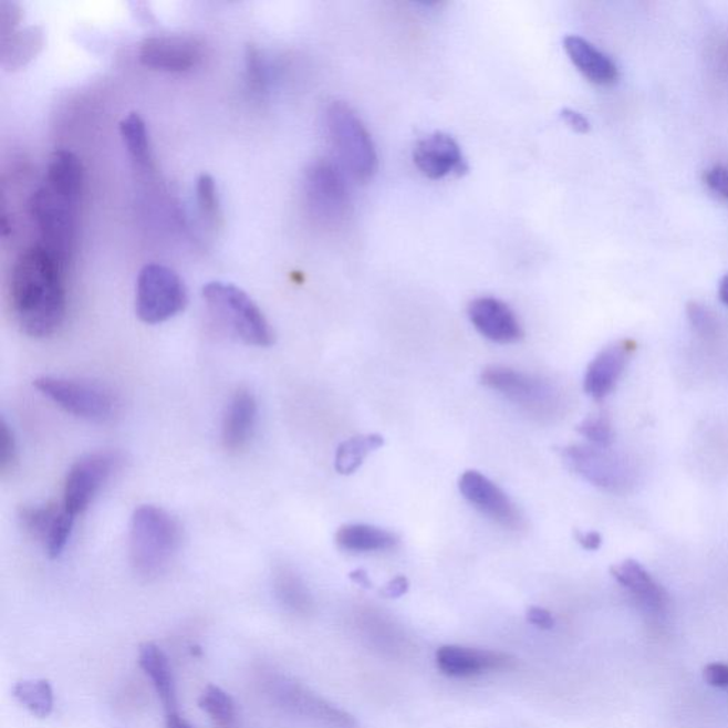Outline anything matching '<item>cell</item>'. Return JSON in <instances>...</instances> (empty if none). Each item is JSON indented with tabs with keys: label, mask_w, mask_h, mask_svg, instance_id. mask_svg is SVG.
<instances>
[{
	"label": "cell",
	"mask_w": 728,
	"mask_h": 728,
	"mask_svg": "<svg viewBox=\"0 0 728 728\" xmlns=\"http://www.w3.org/2000/svg\"><path fill=\"white\" fill-rule=\"evenodd\" d=\"M66 271L39 243L24 249L14 261L9 279L10 306L27 335L52 336L63 325L67 311Z\"/></svg>",
	"instance_id": "obj_1"
},
{
	"label": "cell",
	"mask_w": 728,
	"mask_h": 728,
	"mask_svg": "<svg viewBox=\"0 0 728 728\" xmlns=\"http://www.w3.org/2000/svg\"><path fill=\"white\" fill-rule=\"evenodd\" d=\"M183 531L171 513L156 506L134 511L129 526V558L139 575L162 573L181 547Z\"/></svg>",
	"instance_id": "obj_2"
},
{
	"label": "cell",
	"mask_w": 728,
	"mask_h": 728,
	"mask_svg": "<svg viewBox=\"0 0 728 728\" xmlns=\"http://www.w3.org/2000/svg\"><path fill=\"white\" fill-rule=\"evenodd\" d=\"M80 197L59 191L44 183L29 201L30 217L37 226L39 246L69 268L77 237Z\"/></svg>",
	"instance_id": "obj_3"
},
{
	"label": "cell",
	"mask_w": 728,
	"mask_h": 728,
	"mask_svg": "<svg viewBox=\"0 0 728 728\" xmlns=\"http://www.w3.org/2000/svg\"><path fill=\"white\" fill-rule=\"evenodd\" d=\"M326 128L339 167L356 181L366 183L372 179L377 173V152L355 110L343 102L329 104Z\"/></svg>",
	"instance_id": "obj_4"
},
{
	"label": "cell",
	"mask_w": 728,
	"mask_h": 728,
	"mask_svg": "<svg viewBox=\"0 0 728 728\" xmlns=\"http://www.w3.org/2000/svg\"><path fill=\"white\" fill-rule=\"evenodd\" d=\"M202 298L236 336L251 346L268 347L275 343V332L251 297L232 283L214 281L202 288Z\"/></svg>",
	"instance_id": "obj_5"
},
{
	"label": "cell",
	"mask_w": 728,
	"mask_h": 728,
	"mask_svg": "<svg viewBox=\"0 0 728 728\" xmlns=\"http://www.w3.org/2000/svg\"><path fill=\"white\" fill-rule=\"evenodd\" d=\"M187 303V288L171 268L148 263L139 271L136 287L139 321L147 325H158L179 315Z\"/></svg>",
	"instance_id": "obj_6"
},
{
	"label": "cell",
	"mask_w": 728,
	"mask_h": 728,
	"mask_svg": "<svg viewBox=\"0 0 728 728\" xmlns=\"http://www.w3.org/2000/svg\"><path fill=\"white\" fill-rule=\"evenodd\" d=\"M303 194L309 216L319 226L336 228L345 221L351 198L345 171L339 164L319 159L309 166L303 179Z\"/></svg>",
	"instance_id": "obj_7"
},
{
	"label": "cell",
	"mask_w": 728,
	"mask_h": 728,
	"mask_svg": "<svg viewBox=\"0 0 728 728\" xmlns=\"http://www.w3.org/2000/svg\"><path fill=\"white\" fill-rule=\"evenodd\" d=\"M34 387L64 412L90 422H107L117 412L116 396L98 383L43 376L34 381Z\"/></svg>",
	"instance_id": "obj_8"
},
{
	"label": "cell",
	"mask_w": 728,
	"mask_h": 728,
	"mask_svg": "<svg viewBox=\"0 0 728 728\" xmlns=\"http://www.w3.org/2000/svg\"><path fill=\"white\" fill-rule=\"evenodd\" d=\"M480 381L532 416L551 417L560 408V392L550 382L532 374L493 364L483 368Z\"/></svg>",
	"instance_id": "obj_9"
},
{
	"label": "cell",
	"mask_w": 728,
	"mask_h": 728,
	"mask_svg": "<svg viewBox=\"0 0 728 728\" xmlns=\"http://www.w3.org/2000/svg\"><path fill=\"white\" fill-rule=\"evenodd\" d=\"M116 453L100 451L80 458L70 468L64 482L63 506L73 517L87 510L119 466Z\"/></svg>",
	"instance_id": "obj_10"
},
{
	"label": "cell",
	"mask_w": 728,
	"mask_h": 728,
	"mask_svg": "<svg viewBox=\"0 0 728 728\" xmlns=\"http://www.w3.org/2000/svg\"><path fill=\"white\" fill-rule=\"evenodd\" d=\"M562 460L578 476L602 490L621 492L631 486V470L625 460L596 446H568L562 448Z\"/></svg>",
	"instance_id": "obj_11"
},
{
	"label": "cell",
	"mask_w": 728,
	"mask_h": 728,
	"mask_svg": "<svg viewBox=\"0 0 728 728\" xmlns=\"http://www.w3.org/2000/svg\"><path fill=\"white\" fill-rule=\"evenodd\" d=\"M462 497L476 510L508 530L518 531L523 527V517L516 503L490 478L478 471H466L458 482Z\"/></svg>",
	"instance_id": "obj_12"
},
{
	"label": "cell",
	"mask_w": 728,
	"mask_h": 728,
	"mask_svg": "<svg viewBox=\"0 0 728 728\" xmlns=\"http://www.w3.org/2000/svg\"><path fill=\"white\" fill-rule=\"evenodd\" d=\"M19 518L23 530L42 543L52 560L62 555L72 535L74 522V517L64 506L49 502L43 506L24 507Z\"/></svg>",
	"instance_id": "obj_13"
},
{
	"label": "cell",
	"mask_w": 728,
	"mask_h": 728,
	"mask_svg": "<svg viewBox=\"0 0 728 728\" xmlns=\"http://www.w3.org/2000/svg\"><path fill=\"white\" fill-rule=\"evenodd\" d=\"M201 48L196 40L183 37L148 38L139 48V62L153 70L184 73L197 66Z\"/></svg>",
	"instance_id": "obj_14"
},
{
	"label": "cell",
	"mask_w": 728,
	"mask_h": 728,
	"mask_svg": "<svg viewBox=\"0 0 728 728\" xmlns=\"http://www.w3.org/2000/svg\"><path fill=\"white\" fill-rule=\"evenodd\" d=\"M413 162L418 171L430 179L446 178L451 174L460 176L467 169L460 146L444 133H434L420 139L414 147Z\"/></svg>",
	"instance_id": "obj_15"
},
{
	"label": "cell",
	"mask_w": 728,
	"mask_h": 728,
	"mask_svg": "<svg viewBox=\"0 0 728 728\" xmlns=\"http://www.w3.org/2000/svg\"><path fill=\"white\" fill-rule=\"evenodd\" d=\"M468 318L472 326L488 341L510 345L521 341L523 336L516 313L500 299L490 297L474 299L468 305Z\"/></svg>",
	"instance_id": "obj_16"
},
{
	"label": "cell",
	"mask_w": 728,
	"mask_h": 728,
	"mask_svg": "<svg viewBox=\"0 0 728 728\" xmlns=\"http://www.w3.org/2000/svg\"><path fill=\"white\" fill-rule=\"evenodd\" d=\"M438 669L450 677H471L486 672L510 669L513 659L501 652L464 646H441L436 653Z\"/></svg>",
	"instance_id": "obj_17"
},
{
	"label": "cell",
	"mask_w": 728,
	"mask_h": 728,
	"mask_svg": "<svg viewBox=\"0 0 728 728\" xmlns=\"http://www.w3.org/2000/svg\"><path fill=\"white\" fill-rule=\"evenodd\" d=\"M635 351L636 343L632 341L612 343L611 346L603 349L587 366L585 381H583V388L587 396L602 401L607 394H611Z\"/></svg>",
	"instance_id": "obj_18"
},
{
	"label": "cell",
	"mask_w": 728,
	"mask_h": 728,
	"mask_svg": "<svg viewBox=\"0 0 728 728\" xmlns=\"http://www.w3.org/2000/svg\"><path fill=\"white\" fill-rule=\"evenodd\" d=\"M257 398L247 388H239L228 403L222 422V443L229 451L242 450L256 430Z\"/></svg>",
	"instance_id": "obj_19"
},
{
	"label": "cell",
	"mask_w": 728,
	"mask_h": 728,
	"mask_svg": "<svg viewBox=\"0 0 728 728\" xmlns=\"http://www.w3.org/2000/svg\"><path fill=\"white\" fill-rule=\"evenodd\" d=\"M611 573L625 590L639 601L646 611L661 615L669 606L667 592L653 580L651 573L639 562L623 561L620 565L612 566Z\"/></svg>",
	"instance_id": "obj_20"
},
{
	"label": "cell",
	"mask_w": 728,
	"mask_h": 728,
	"mask_svg": "<svg viewBox=\"0 0 728 728\" xmlns=\"http://www.w3.org/2000/svg\"><path fill=\"white\" fill-rule=\"evenodd\" d=\"M563 48L583 76L597 86H610L620 76L616 64L610 56H606L587 40L571 34L563 39Z\"/></svg>",
	"instance_id": "obj_21"
},
{
	"label": "cell",
	"mask_w": 728,
	"mask_h": 728,
	"mask_svg": "<svg viewBox=\"0 0 728 728\" xmlns=\"http://www.w3.org/2000/svg\"><path fill=\"white\" fill-rule=\"evenodd\" d=\"M277 695L281 699L282 705L297 713H301V715L315 717V719L332 722V725L341 727L356 726V721L351 715L336 709V707L329 705L325 700L319 699V697L301 689L299 686L282 683L277 689Z\"/></svg>",
	"instance_id": "obj_22"
},
{
	"label": "cell",
	"mask_w": 728,
	"mask_h": 728,
	"mask_svg": "<svg viewBox=\"0 0 728 728\" xmlns=\"http://www.w3.org/2000/svg\"><path fill=\"white\" fill-rule=\"evenodd\" d=\"M138 665L152 680L167 715L177 711L176 682H174L171 665H169L166 653L154 643H144L139 647Z\"/></svg>",
	"instance_id": "obj_23"
},
{
	"label": "cell",
	"mask_w": 728,
	"mask_h": 728,
	"mask_svg": "<svg viewBox=\"0 0 728 728\" xmlns=\"http://www.w3.org/2000/svg\"><path fill=\"white\" fill-rule=\"evenodd\" d=\"M336 543L341 550L352 553L383 552L394 550L398 537L383 528L349 523L337 531Z\"/></svg>",
	"instance_id": "obj_24"
},
{
	"label": "cell",
	"mask_w": 728,
	"mask_h": 728,
	"mask_svg": "<svg viewBox=\"0 0 728 728\" xmlns=\"http://www.w3.org/2000/svg\"><path fill=\"white\" fill-rule=\"evenodd\" d=\"M44 183L59 191L82 198L84 187L82 162L67 149H58L49 158Z\"/></svg>",
	"instance_id": "obj_25"
},
{
	"label": "cell",
	"mask_w": 728,
	"mask_h": 728,
	"mask_svg": "<svg viewBox=\"0 0 728 728\" xmlns=\"http://www.w3.org/2000/svg\"><path fill=\"white\" fill-rule=\"evenodd\" d=\"M43 43V32L38 27L14 30L7 38H2V50H0L2 66L7 70L27 66L30 60L38 56Z\"/></svg>",
	"instance_id": "obj_26"
},
{
	"label": "cell",
	"mask_w": 728,
	"mask_h": 728,
	"mask_svg": "<svg viewBox=\"0 0 728 728\" xmlns=\"http://www.w3.org/2000/svg\"><path fill=\"white\" fill-rule=\"evenodd\" d=\"M384 444L381 434H367L349 438L337 447L335 467L339 474L351 476L361 468L368 454L378 450Z\"/></svg>",
	"instance_id": "obj_27"
},
{
	"label": "cell",
	"mask_w": 728,
	"mask_h": 728,
	"mask_svg": "<svg viewBox=\"0 0 728 728\" xmlns=\"http://www.w3.org/2000/svg\"><path fill=\"white\" fill-rule=\"evenodd\" d=\"M119 134H122L123 142L134 162L139 167H152V146H149L148 129L144 118L138 113L127 114L119 123Z\"/></svg>",
	"instance_id": "obj_28"
},
{
	"label": "cell",
	"mask_w": 728,
	"mask_h": 728,
	"mask_svg": "<svg viewBox=\"0 0 728 728\" xmlns=\"http://www.w3.org/2000/svg\"><path fill=\"white\" fill-rule=\"evenodd\" d=\"M12 693L14 699L39 719H46L52 715L54 696L52 685L48 680H20Z\"/></svg>",
	"instance_id": "obj_29"
},
{
	"label": "cell",
	"mask_w": 728,
	"mask_h": 728,
	"mask_svg": "<svg viewBox=\"0 0 728 728\" xmlns=\"http://www.w3.org/2000/svg\"><path fill=\"white\" fill-rule=\"evenodd\" d=\"M198 706L219 728H232L236 725V701L221 687L208 686L199 697Z\"/></svg>",
	"instance_id": "obj_30"
},
{
	"label": "cell",
	"mask_w": 728,
	"mask_h": 728,
	"mask_svg": "<svg viewBox=\"0 0 728 728\" xmlns=\"http://www.w3.org/2000/svg\"><path fill=\"white\" fill-rule=\"evenodd\" d=\"M275 583L278 596L292 610L302 612L311 605V597H309L305 585L292 571H279Z\"/></svg>",
	"instance_id": "obj_31"
},
{
	"label": "cell",
	"mask_w": 728,
	"mask_h": 728,
	"mask_svg": "<svg viewBox=\"0 0 728 728\" xmlns=\"http://www.w3.org/2000/svg\"><path fill=\"white\" fill-rule=\"evenodd\" d=\"M197 204L199 214L211 226H218L221 219V207H219V197L216 179L209 174H201L197 179Z\"/></svg>",
	"instance_id": "obj_32"
},
{
	"label": "cell",
	"mask_w": 728,
	"mask_h": 728,
	"mask_svg": "<svg viewBox=\"0 0 728 728\" xmlns=\"http://www.w3.org/2000/svg\"><path fill=\"white\" fill-rule=\"evenodd\" d=\"M582 437H585L592 446L610 448L615 440V433L607 414H593L583 420L576 428Z\"/></svg>",
	"instance_id": "obj_33"
},
{
	"label": "cell",
	"mask_w": 728,
	"mask_h": 728,
	"mask_svg": "<svg viewBox=\"0 0 728 728\" xmlns=\"http://www.w3.org/2000/svg\"><path fill=\"white\" fill-rule=\"evenodd\" d=\"M247 82L256 94H266L269 84V72L266 59L257 48L249 46L246 56Z\"/></svg>",
	"instance_id": "obj_34"
},
{
	"label": "cell",
	"mask_w": 728,
	"mask_h": 728,
	"mask_svg": "<svg viewBox=\"0 0 728 728\" xmlns=\"http://www.w3.org/2000/svg\"><path fill=\"white\" fill-rule=\"evenodd\" d=\"M686 312L690 325L700 336L710 337L716 335L717 323L709 309L700 305V303L689 302L687 303Z\"/></svg>",
	"instance_id": "obj_35"
},
{
	"label": "cell",
	"mask_w": 728,
	"mask_h": 728,
	"mask_svg": "<svg viewBox=\"0 0 728 728\" xmlns=\"http://www.w3.org/2000/svg\"><path fill=\"white\" fill-rule=\"evenodd\" d=\"M0 468L7 471L17 458V443H14L13 433L10 431L8 423L2 420L0 424Z\"/></svg>",
	"instance_id": "obj_36"
},
{
	"label": "cell",
	"mask_w": 728,
	"mask_h": 728,
	"mask_svg": "<svg viewBox=\"0 0 728 728\" xmlns=\"http://www.w3.org/2000/svg\"><path fill=\"white\" fill-rule=\"evenodd\" d=\"M703 679L716 689H728V665L726 663H710L703 670Z\"/></svg>",
	"instance_id": "obj_37"
},
{
	"label": "cell",
	"mask_w": 728,
	"mask_h": 728,
	"mask_svg": "<svg viewBox=\"0 0 728 728\" xmlns=\"http://www.w3.org/2000/svg\"><path fill=\"white\" fill-rule=\"evenodd\" d=\"M705 183L713 191L728 199V168L713 167L705 173Z\"/></svg>",
	"instance_id": "obj_38"
},
{
	"label": "cell",
	"mask_w": 728,
	"mask_h": 728,
	"mask_svg": "<svg viewBox=\"0 0 728 728\" xmlns=\"http://www.w3.org/2000/svg\"><path fill=\"white\" fill-rule=\"evenodd\" d=\"M20 18L22 17H20L17 4L2 3V8H0V34L2 38H7L17 30Z\"/></svg>",
	"instance_id": "obj_39"
},
{
	"label": "cell",
	"mask_w": 728,
	"mask_h": 728,
	"mask_svg": "<svg viewBox=\"0 0 728 728\" xmlns=\"http://www.w3.org/2000/svg\"><path fill=\"white\" fill-rule=\"evenodd\" d=\"M527 621L542 631H551L555 626V617L552 616V613L540 606H531L527 611Z\"/></svg>",
	"instance_id": "obj_40"
},
{
	"label": "cell",
	"mask_w": 728,
	"mask_h": 728,
	"mask_svg": "<svg viewBox=\"0 0 728 728\" xmlns=\"http://www.w3.org/2000/svg\"><path fill=\"white\" fill-rule=\"evenodd\" d=\"M561 118L565 122L566 126L571 127L575 133L586 134L591 129V124L587 122V118L582 116L581 113L575 112V110L563 108L561 112Z\"/></svg>",
	"instance_id": "obj_41"
},
{
	"label": "cell",
	"mask_w": 728,
	"mask_h": 728,
	"mask_svg": "<svg viewBox=\"0 0 728 728\" xmlns=\"http://www.w3.org/2000/svg\"><path fill=\"white\" fill-rule=\"evenodd\" d=\"M408 587H410V583H408L407 578L397 576L383 587L382 595L388 597V600H397V597L406 595Z\"/></svg>",
	"instance_id": "obj_42"
},
{
	"label": "cell",
	"mask_w": 728,
	"mask_h": 728,
	"mask_svg": "<svg viewBox=\"0 0 728 728\" xmlns=\"http://www.w3.org/2000/svg\"><path fill=\"white\" fill-rule=\"evenodd\" d=\"M575 538L578 543L587 551H597L602 545V537L600 532H586L575 531Z\"/></svg>",
	"instance_id": "obj_43"
},
{
	"label": "cell",
	"mask_w": 728,
	"mask_h": 728,
	"mask_svg": "<svg viewBox=\"0 0 728 728\" xmlns=\"http://www.w3.org/2000/svg\"><path fill=\"white\" fill-rule=\"evenodd\" d=\"M351 580L356 583V585L364 587V590H371L372 581L368 578L367 572L363 570H356L351 573Z\"/></svg>",
	"instance_id": "obj_44"
},
{
	"label": "cell",
	"mask_w": 728,
	"mask_h": 728,
	"mask_svg": "<svg viewBox=\"0 0 728 728\" xmlns=\"http://www.w3.org/2000/svg\"><path fill=\"white\" fill-rule=\"evenodd\" d=\"M167 728H194L187 720H184L177 711L168 713Z\"/></svg>",
	"instance_id": "obj_45"
},
{
	"label": "cell",
	"mask_w": 728,
	"mask_h": 728,
	"mask_svg": "<svg viewBox=\"0 0 728 728\" xmlns=\"http://www.w3.org/2000/svg\"><path fill=\"white\" fill-rule=\"evenodd\" d=\"M719 295H720L721 302L725 303V305L728 306V275L721 279L720 287H719Z\"/></svg>",
	"instance_id": "obj_46"
}]
</instances>
